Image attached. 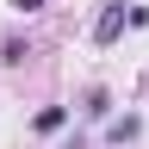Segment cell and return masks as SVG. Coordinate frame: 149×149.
<instances>
[{
  "instance_id": "6da1fadb",
  "label": "cell",
  "mask_w": 149,
  "mask_h": 149,
  "mask_svg": "<svg viewBox=\"0 0 149 149\" xmlns=\"http://www.w3.org/2000/svg\"><path fill=\"white\" fill-rule=\"evenodd\" d=\"M124 25H130L124 0H106V6H100V19H93V44H112V37H118Z\"/></svg>"
},
{
  "instance_id": "7a4b0ae2",
  "label": "cell",
  "mask_w": 149,
  "mask_h": 149,
  "mask_svg": "<svg viewBox=\"0 0 149 149\" xmlns=\"http://www.w3.org/2000/svg\"><path fill=\"white\" fill-rule=\"evenodd\" d=\"M68 124V106H44V112H37V130H62Z\"/></svg>"
},
{
  "instance_id": "3957f363",
  "label": "cell",
  "mask_w": 149,
  "mask_h": 149,
  "mask_svg": "<svg viewBox=\"0 0 149 149\" xmlns=\"http://www.w3.org/2000/svg\"><path fill=\"white\" fill-rule=\"evenodd\" d=\"M137 130H143L137 118H118V124H112V130H106V137H112V143H130V137H137Z\"/></svg>"
},
{
  "instance_id": "277c9868",
  "label": "cell",
  "mask_w": 149,
  "mask_h": 149,
  "mask_svg": "<svg viewBox=\"0 0 149 149\" xmlns=\"http://www.w3.org/2000/svg\"><path fill=\"white\" fill-rule=\"evenodd\" d=\"M13 6H19V13H37V6H44V0H13Z\"/></svg>"
}]
</instances>
